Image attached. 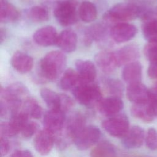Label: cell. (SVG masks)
<instances>
[{
    "instance_id": "cell-1",
    "label": "cell",
    "mask_w": 157,
    "mask_h": 157,
    "mask_svg": "<svg viewBox=\"0 0 157 157\" xmlns=\"http://www.w3.org/2000/svg\"><path fill=\"white\" fill-rule=\"evenodd\" d=\"M67 58L64 53L52 51L47 53L39 62L38 75L43 82L53 81L64 71Z\"/></svg>"
},
{
    "instance_id": "cell-2",
    "label": "cell",
    "mask_w": 157,
    "mask_h": 157,
    "mask_svg": "<svg viewBox=\"0 0 157 157\" xmlns=\"http://www.w3.org/2000/svg\"><path fill=\"white\" fill-rule=\"evenodd\" d=\"M86 126V118L79 112H75L66 118L62 130L57 133L55 142L58 148L63 150L66 148L77 134Z\"/></svg>"
},
{
    "instance_id": "cell-3",
    "label": "cell",
    "mask_w": 157,
    "mask_h": 157,
    "mask_svg": "<svg viewBox=\"0 0 157 157\" xmlns=\"http://www.w3.org/2000/svg\"><path fill=\"white\" fill-rule=\"evenodd\" d=\"M142 7L128 2H121L114 5L104 15L105 21L109 23H125L141 15Z\"/></svg>"
},
{
    "instance_id": "cell-4",
    "label": "cell",
    "mask_w": 157,
    "mask_h": 157,
    "mask_svg": "<svg viewBox=\"0 0 157 157\" xmlns=\"http://www.w3.org/2000/svg\"><path fill=\"white\" fill-rule=\"evenodd\" d=\"M72 91L78 102L88 108L98 106L102 100V94L100 88L93 82H81Z\"/></svg>"
},
{
    "instance_id": "cell-5",
    "label": "cell",
    "mask_w": 157,
    "mask_h": 157,
    "mask_svg": "<svg viewBox=\"0 0 157 157\" xmlns=\"http://www.w3.org/2000/svg\"><path fill=\"white\" fill-rule=\"evenodd\" d=\"M77 3L74 0H61L54 8L53 14L57 21L63 26L75 24L78 19Z\"/></svg>"
},
{
    "instance_id": "cell-6",
    "label": "cell",
    "mask_w": 157,
    "mask_h": 157,
    "mask_svg": "<svg viewBox=\"0 0 157 157\" xmlns=\"http://www.w3.org/2000/svg\"><path fill=\"white\" fill-rule=\"evenodd\" d=\"M102 126L110 136L120 138H123L130 129L129 119L123 113L108 117L102 121Z\"/></svg>"
},
{
    "instance_id": "cell-7",
    "label": "cell",
    "mask_w": 157,
    "mask_h": 157,
    "mask_svg": "<svg viewBox=\"0 0 157 157\" xmlns=\"http://www.w3.org/2000/svg\"><path fill=\"white\" fill-rule=\"evenodd\" d=\"M101 136L100 129L93 125L85 126L75 136L74 143L80 150H86L96 144Z\"/></svg>"
},
{
    "instance_id": "cell-8",
    "label": "cell",
    "mask_w": 157,
    "mask_h": 157,
    "mask_svg": "<svg viewBox=\"0 0 157 157\" xmlns=\"http://www.w3.org/2000/svg\"><path fill=\"white\" fill-rule=\"evenodd\" d=\"M29 121V117L21 110L13 114L8 121L2 122L0 126L1 136L12 137L20 133L21 129Z\"/></svg>"
},
{
    "instance_id": "cell-9",
    "label": "cell",
    "mask_w": 157,
    "mask_h": 157,
    "mask_svg": "<svg viewBox=\"0 0 157 157\" xmlns=\"http://www.w3.org/2000/svg\"><path fill=\"white\" fill-rule=\"evenodd\" d=\"M66 120L65 112L60 110L49 109L44 114L43 124L45 129L55 134L62 130Z\"/></svg>"
},
{
    "instance_id": "cell-10",
    "label": "cell",
    "mask_w": 157,
    "mask_h": 157,
    "mask_svg": "<svg viewBox=\"0 0 157 157\" xmlns=\"http://www.w3.org/2000/svg\"><path fill=\"white\" fill-rule=\"evenodd\" d=\"M55 142L54 134L44 129L40 131L34 139V147L41 155H47L52 151Z\"/></svg>"
},
{
    "instance_id": "cell-11",
    "label": "cell",
    "mask_w": 157,
    "mask_h": 157,
    "mask_svg": "<svg viewBox=\"0 0 157 157\" xmlns=\"http://www.w3.org/2000/svg\"><path fill=\"white\" fill-rule=\"evenodd\" d=\"M136 27L130 23H120L115 24L110 29V37L117 43H123L130 40L136 34Z\"/></svg>"
},
{
    "instance_id": "cell-12",
    "label": "cell",
    "mask_w": 157,
    "mask_h": 157,
    "mask_svg": "<svg viewBox=\"0 0 157 157\" xmlns=\"http://www.w3.org/2000/svg\"><path fill=\"white\" fill-rule=\"evenodd\" d=\"M126 96L134 104H144L149 102V90L141 82L128 85Z\"/></svg>"
},
{
    "instance_id": "cell-13",
    "label": "cell",
    "mask_w": 157,
    "mask_h": 157,
    "mask_svg": "<svg viewBox=\"0 0 157 157\" xmlns=\"http://www.w3.org/2000/svg\"><path fill=\"white\" fill-rule=\"evenodd\" d=\"M58 34L56 29L52 26H46L38 29L33 34V40L43 47L56 45Z\"/></svg>"
},
{
    "instance_id": "cell-14",
    "label": "cell",
    "mask_w": 157,
    "mask_h": 157,
    "mask_svg": "<svg viewBox=\"0 0 157 157\" xmlns=\"http://www.w3.org/2000/svg\"><path fill=\"white\" fill-rule=\"evenodd\" d=\"M145 139V134L144 129L139 126H134L122 138L121 143L128 149H135L142 145Z\"/></svg>"
},
{
    "instance_id": "cell-15",
    "label": "cell",
    "mask_w": 157,
    "mask_h": 157,
    "mask_svg": "<svg viewBox=\"0 0 157 157\" xmlns=\"http://www.w3.org/2000/svg\"><path fill=\"white\" fill-rule=\"evenodd\" d=\"M98 107L102 115L109 117L120 113L123 108V102L120 97L112 96L102 99Z\"/></svg>"
},
{
    "instance_id": "cell-16",
    "label": "cell",
    "mask_w": 157,
    "mask_h": 157,
    "mask_svg": "<svg viewBox=\"0 0 157 157\" xmlns=\"http://www.w3.org/2000/svg\"><path fill=\"white\" fill-rule=\"evenodd\" d=\"M113 53L118 67L135 61L139 56V48L134 44L123 46Z\"/></svg>"
},
{
    "instance_id": "cell-17",
    "label": "cell",
    "mask_w": 157,
    "mask_h": 157,
    "mask_svg": "<svg viewBox=\"0 0 157 157\" xmlns=\"http://www.w3.org/2000/svg\"><path fill=\"white\" fill-rule=\"evenodd\" d=\"M94 61L98 67L105 74L113 72L118 67L113 52H99L95 55Z\"/></svg>"
},
{
    "instance_id": "cell-18",
    "label": "cell",
    "mask_w": 157,
    "mask_h": 157,
    "mask_svg": "<svg viewBox=\"0 0 157 157\" xmlns=\"http://www.w3.org/2000/svg\"><path fill=\"white\" fill-rule=\"evenodd\" d=\"M81 82L83 83H92L97 75L95 65L90 61L78 59L75 63Z\"/></svg>"
},
{
    "instance_id": "cell-19",
    "label": "cell",
    "mask_w": 157,
    "mask_h": 157,
    "mask_svg": "<svg viewBox=\"0 0 157 157\" xmlns=\"http://www.w3.org/2000/svg\"><path fill=\"white\" fill-rule=\"evenodd\" d=\"M33 59L29 55L17 51L13 53L11 58V64L13 69L21 74L29 72L33 67Z\"/></svg>"
},
{
    "instance_id": "cell-20",
    "label": "cell",
    "mask_w": 157,
    "mask_h": 157,
    "mask_svg": "<svg viewBox=\"0 0 157 157\" xmlns=\"http://www.w3.org/2000/svg\"><path fill=\"white\" fill-rule=\"evenodd\" d=\"M109 31L107 26L104 23H96L85 30V42L87 45L94 40L96 42H102L105 40L108 36Z\"/></svg>"
},
{
    "instance_id": "cell-21",
    "label": "cell",
    "mask_w": 157,
    "mask_h": 157,
    "mask_svg": "<svg viewBox=\"0 0 157 157\" xmlns=\"http://www.w3.org/2000/svg\"><path fill=\"white\" fill-rule=\"evenodd\" d=\"M56 45L64 52H73L77 45L76 33L72 29L63 30L58 34Z\"/></svg>"
},
{
    "instance_id": "cell-22",
    "label": "cell",
    "mask_w": 157,
    "mask_h": 157,
    "mask_svg": "<svg viewBox=\"0 0 157 157\" xmlns=\"http://www.w3.org/2000/svg\"><path fill=\"white\" fill-rule=\"evenodd\" d=\"M142 65L137 61H133L125 65L122 71V77L128 85L139 83L142 79Z\"/></svg>"
},
{
    "instance_id": "cell-23",
    "label": "cell",
    "mask_w": 157,
    "mask_h": 157,
    "mask_svg": "<svg viewBox=\"0 0 157 157\" xmlns=\"http://www.w3.org/2000/svg\"><path fill=\"white\" fill-rule=\"evenodd\" d=\"M19 12L17 8L7 0H0V21L10 23L19 18Z\"/></svg>"
},
{
    "instance_id": "cell-24",
    "label": "cell",
    "mask_w": 157,
    "mask_h": 157,
    "mask_svg": "<svg viewBox=\"0 0 157 157\" xmlns=\"http://www.w3.org/2000/svg\"><path fill=\"white\" fill-rule=\"evenodd\" d=\"M80 78L77 71L69 68L66 69L59 82V87L65 91L69 90H72L80 83H81Z\"/></svg>"
},
{
    "instance_id": "cell-25",
    "label": "cell",
    "mask_w": 157,
    "mask_h": 157,
    "mask_svg": "<svg viewBox=\"0 0 157 157\" xmlns=\"http://www.w3.org/2000/svg\"><path fill=\"white\" fill-rule=\"evenodd\" d=\"M131 115L136 118L149 123L155 118L149 103L134 104L131 108Z\"/></svg>"
},
{
    "instance_id": "cell-26",
    "label": "cell",
    "mask_w": 157,
    "mask_h": 157,
    "mask_svg": "<svg viewBox=\"0 0 157 157\" xmlns=\"http://www.w3.org/2000/svg\"><path fill=\"white\" fill-rule=\"evenodd\" d=\"M40 94L42 99L50 109L61 110L60 94H58L53 90L47 88L41 89Z\"/></svg>"
},
{
    "instance_id": "cell-27",
    "label": "cell",
    "mask_w": 157,
    "mask_h": 157,
    "mask_svg": "<svg viewBox=\"0 0 157 157\" xmlns=\"http://www.w3.org/2000/svg\"><path fill=\"white\" fill-rule=\"evenodd\" d=\"M21 111L24 112L29 118L39 119L42 117L43 110L37 101L31 98L25 99L22 106Z\"/></svg>"
},
{
    "instance_id": "cell-28",
    "label": "cell",
    "mask_w": 157,
    "mask_h": 157,
    "mask_svg": "<svg viewBox=\"0 0 157 157\" xmlns=\"http://www.w3.org/2000/svg\"><path fill=\"white\" fill-rule=\"evenodd\" d=\"M78 17L84 22L89 23L93 21L97 17V9L96 6L91 2L85 1L79 6Z\"/></svg>"
},
{
    "instance_id": "cell-29",
    "label": "cell",
    "mask_w": 157,
    "mask_h": 157,
    "mask_svg": "<svg viewBox=\"0 0 157 157\" xmlns=\"http://www.w3.org/2000/svg\"><path fill=\"white\" fill-rule=\"evenodd\" d=\"M90 157H117V151L111 143L105 140L99 143L91 150Z\"/></svg>"
},
{
    "instance_id": "cell-30",
    "label": "cell",
    "mask_w": 157,
    "mask_h": 157,
    "mask_svg": "<svg viewBox=\"0 0 157 157\" xmlns=\"http://www.w3.org/2000/svg\"><path fill=\"white\" fill-rule=\"evenodd\" d=\"M142 29L147 40L149 42H157V20L150 17L145 19Z\"/></svg>"
},
{
    "instance_id": "cell-31",
    "label": "cell",
    "mask_w": 157,
    "mask_h": 157,
    "mask_svg": "<svg viewBox=\"0 0 157 157\" xmlns=\"http://www.w3.org/2000/svg\"><path fill=\"white\" fill-rule=\"evenodd\" d=\"M28 17L34 22H44L48 20V12L46 8L36 6L29 9L28 12Z\"/></svg>"
},
{
    "instance_id": "cell-32",
    "label": "cell",
    "mask_w": 157,
    "mask_h": 157,
    "mask_svg": "<svg viewBox=\"0 0 157 157\" xmlns=\"http://www.w3.org/2000/svg\"><path fill=\"white\" fill-rule=\"evenodd\" d=\"M105 90L112 96L120 97L124 91L123 83L118 80L115 78H107L104 80Z\"/></svg>"
},
{
    "instance_id": "cell-33",
    "label": "cell",
    "mask_w": 157,
    "mask_h": 157,
    "mask_svg": "<svg viewBox=\"0 0 157 157\" xmlns=\"http://www.w3.org/2000/svg\"><path fill=\"white\" fill-rule=\"evenodd\" d=\"M145 142L147 147L151 150H157V130L153 128L148 129L145 135Z\"/></svg>"
},
{
    "instance_id": "cell-34",
    "label": "cell",
    "mask_w": 157,
    "mask_h": 157,
    "mask_svg": "<svg viewBox=\"0 0 157 157\" xmlns=\"http://www.w3.org/2000/svg\"><path fill=\"white\" fill-rule=\"evenodd\" d=\"M39 124L34 121H28L21 129L20 133L25 139H29L38 131Z\"/></svg>"
},
{
    "instance_id": "cell-35",
    "label": "cell",
    "mask_w": 157,
    "mask_h": 157,
    "mask_svg": "<svg viewBox=\"0 0 157 157\" xmlns=\"http://www.w3.org/2000/svg\"><path fill=\"white\" fill-rule=\"evenodd\" d=\"M144 55L147 59L151 62L157 61V42H149L145 46Z\"/></svg>"
},
{
    "instance_id": "cell-36",
    "label": "cell",
    "mask_w": 157,
    "mask_h": 157,
    "mask_svg": "<svg viewBox=\"0 0 157 157\" xmlns=\"http://www.w3.org/2000/svg\"><path fill=\"white\" fill-rule=\"evenodd\" d=\"M155 117L157 118V82L149 90L148 102Z\"/></svg>"
},
{
    "instance_id": "cell-37",
    "label": "cell",
    "mask_w": 157,
    "mask_h": 157,
    "mask_svg": "<svg viewBox=\"0 0 157 157\" xmlns=\"http://www.w3.org/2000/svg\"><path fill=\"white\" fill-rule=\"evenodd\" d=\"M60 96L61 100V110L64 112H66L67 111L69 110L74 105L73 100L67 94H60Z\"/></svg>"
},
{
    "instance_id": "cell-38",
    "label": "cell",
    "mask_w": 157,
    "mask_h": 157,
    "mask_svg": "<svg viewBox=\"0 0 157 157\" xmlns=\"http://www.w3.org/2000/svg\"><path fill=\"white\" fill-rule=\"evenodd\" d=\"M10 149V144L8 139L6 137L1 136L0 139V152L1 157H4L9 153Z\"/></svg>"
},
{
    "instance_id": "cell-39",
    "label": "cell",
    "mask_w": 157,
    "mask_h": 157,
    "mask_svg": "<svg viewBox=\"0 0 157 157\" xmlns=\"http://www.w3.org/2000/svg\"><path fill=\"white\" fill-rule=\"evenodd\" d=\"M148 75L151 78H157V61L150 63L148 68Z\"/></svg>"
},
{
    "instance_id": "cell-40",
    "label": "cell",
    "mask_w": 157,
    "mask_h": 157,
    "mask_svg": "<svg viewBox=\"0 0 157 157\" xmlns=\"http://www.w3.org/2000/svg\"><path fill=\"white\" fill-rule=\"evenodd\" d=\"M10 157H33V156L28 150H17L11 155Z\"/></svg>"
},
{
    "instance_id": "cell-41",
    "label": "cell",
    "mask_w": 157,
    "mask_h": 157,
    "mask_svg": "<svg viewBox=\"0 0 157 157\" xmlns=\"http://www.w3.org/2000/svg\"><path fill=\"white\" fill-rule=\"evenodd\" d=\"M6 37V29L1 28V30H0V40H1V43L2 44L4 40H5Z\"/></svg>"
},
{
    "instance_id": "cell-42",
    "label": "cell",
    "mask_w": 157,
    "mask_h": 157,
    "mask_svg": "<svg viewBox=\"0 0 157 157\" xmlns=\"http://www.w3.org/2000/svg\"><path fill=\"white\" fill-rule=\"evenodd\" d=\"M126 157H145V156H129Z\"/></svg>"
},
{
    "instance_id": "cell-43",
    "label": "cell",
    "mask_w": 157,
    "mask_h": 157,
    "mask_svg": "<svg viewBox=\"0 0 157 157\" xmlns=\"http://www.w3.org/2000/svg\"><path fill=\"white\" fill-rule=\"evenodd\" d=\"M156 15H157V7L155 9V12H154Z\"/></svg>"
}]
</instances>
